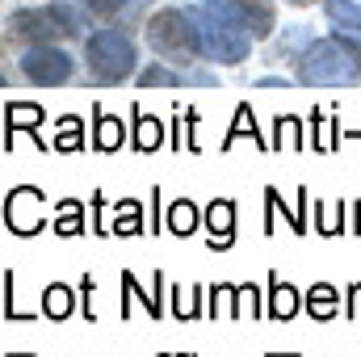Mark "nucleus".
I'll use <instances>...</instances> for the list:
<instances>
[{
  "label": "nucleus",
  "mask_w": 361,
  "mask_h": 357,
  "mask_svg": "<svg viewBox=\"0 0 361 357\" xmlns=\"http://www.w3.org/2000/svg\"><path fill=\"white\" fill-rule=\"evenodd\" d=\"M361 76V47L349 34L324 38L315 47H307L302 63H298V80L302 85H353Z\"/></svg>",
  "instance_id": "nucleus-1"
},
{
  "label": "nucleus",
  "mask_w": 361,
  "mask_h": 357,
  "mask_svg": "<svg viewBox=\"0 0 361 357\" xmlns=\"http://www.w3.org/2000/svg\"><path fill=\"white\" fill-rule=\"evenodd\" d=\"M85 59H89V76L97 85H122L126 76H135V42L122 30H97L85 42Z\"/></svg>",
  "instance_id": "nucleus-2"
},
{
  "label": "nucleus",
  "mask_w": 361,
  "mask_h": 357,
  "mask_svg": "<svg viewBox=\"0 0 361 357\" xmlns=\"http://www.w3.org/2000/svg\"><path fill=\"white\" fill-rule=\"evenodd\" d=\"M147 42H152V51H160L164 59H189V55H202V42H197V17L185 13V8H160V13L147 21Z\"/></svg>",
  "instance_id": "nucleus-3"
},
{
  "label": "nucleus",
  "mask_w": 361,
  "mask_h": 357,
  "mask_svg": "<svg viewBox=\"0 0 361 357\" xmlns=\"http://www.w3.org/2000/svg\"><path fill=\"white\" fill-rule=\"evenodd\" d=\"M8 30L17 38L30 42H55V38H72L80 34V13L68 4H47V8H21L8 17Z\"/></svg>",
  "instance_id": "nucleus-4"
},
{
  "label": "nucleus",
  "mask_w": 361,
  "mask_h": 357,
  "mask_svg": "<svg viewBox=\"0 0 361 357\" xmlns=\"http://www.w3.org/2000/svg\"><path fill=\"white\" fill-rule=\"evenodd\" d=\"M193 17H197L202 59H210V63H240V59H248L252 38H248L244 30H235V25H227V21H219V17H210L206 8H197Z\"/></svg>",
  "instance_id": "nucleus-5"
},
{
  "label": "nucleus",
  "mask_w": 361,
  "mask_h": 357,
  "mask_svg": "<svg viewBox=\"0 0 361 357\" xmlns=\"http://www.w3.org/2000/svg\"><path fill=\"white\" fill-rule=\"evenodd\" d=\"M202 8H206L210 17H219V21L244 30L248 38H269V30H273L269 4H257V0H206Z\"/></svg>",
  "instance_id": "nucleus-6"
},
{
  "label": "nucleus",
  "mask_w": 361,
  "mask_h": 357,
  "mask_svg": "<svg viewBox=\"0 0 361 357\" xmlns=\"http://www.w3.org/2000/svg\"><path fill=\"white\" fill-rule=\"evenodd\" d=\"M21 72H25V80H30V85L51 89V85H68V80H72V72H76V63H72V55H68V51H59V47H51V42H42V47H34V51L21 59Z\"/></svg>",
  "instance_id": "nucleus-7"
},
{
  "label": "nucleus",
  "mask_w": 361,
  "mask_h": 357,
  "mask_svg": "<svg viewBox=\"0 0 361 357\" xmlns=\"http://www.w3.org/2000/svg\"><path fill=\"white\" fill-rule=\"evenodd\" d=\"M206 227L214 231V236H210V248H214V253L231 248V240H235V202L214 198V202L206 206Z\"/></svg>",
  "instance_id": "nucleus-8"
},
{
  "label": "nucleus",
  "mask_w": 361,
  "mask_h": 357,
  "mask_svg": "<svg viewBox=\"0 0 361 357\" xmlns=\"http://www.w3.org/2000/svg\"><path fill=\"white\" fill-rule=\"evenodd\" d=\"M126 143V126L118 118H109L105 109H92V147L97 152H118Z\"/></svg>",
  "instance_id": "nucleus-9"
},
{
  "label": "nucleus",
  "mask_w": 361,
  "mask_h": 357,
  "mask_svg": "<svg viewBox=\"0 0 361 357\" xmlns=\"http://www.w3.org/2000/svg\"><path fill=\"white\" fill-rule=\"evenodd\" d=\"M240 139H252L257 147H265V139H261V131H257V118H252V105H248V101L235 105V118H231V131H227L223 147H235Z\"/></svg>",
  "instance_id": "nucleus-10"
},
{
  "label": "nucleus",
  "mask_w": 361,
  "mask_h": 357,
  "mask_svg": "<svg viewBox=\"0 0 361 357\" xmlns=\"http://www.w3.org/2000/svg\"><path fill=\"white\" fill-rule=\"evenodd\" d=\"M307 315H311L315 324H328V320L336 315V290H332L328 282H315V286L307 290Z\"/></svg>",
  "instance_id": "nucleus-11"
},
{
  "label": "nucleus",
  "mask_w": 361,
  "mask_h": 357,
  "mask_svg": "<svg viewBox=\"0 0 361 357\" xmlns=\"http://www.w3.org/2000/svg\"><path fill=\"white\" fill-rule=\"evenodd\" d=\"M328 21H332V30H341V34H361V4L353 0H328Z\"/></svg>",
  "instance_id": "nucleus-12"
},
{
  "label": "nucleus",
  "mask_w": 361,
  "mask_h": 357,
  "mask_svg": "<svg viewBox=\"0 0 361 357\" xmlns=\"http://www.w3.org/2000/svg\"><path fill=\"white\" fill-rule=\"evenodd\" d=\"M80 231H85V206L63 198L55 206V236H80Z\"/></svg>",
  "instance_id": "nucleus-13"
},
{
  "label": "nucleus",
  "mask_w": 361,
  "mask_h": 357,
  "mask_svg": "<svg viewBox=\"0 0 361 357\" xmlns=\"http://www.w3.org/2000/svg\"><path fill=\"white\" fill-rule=\"evenodd\" d=\"M143 231V206L135 198H122L114 210V236H139Z\"/></svg>",
  "instance_id": "nucleus-14"
},
{
  "label": "nucleus",
  "mask_w": 361,
  "mask_h": 357,
  "mask_svg": "<svg viewBox=\"0 0 361 357\" xmlns=\"http://www.w3.org/2000/svg\"><path fill=\"white\" fill-rule=\"evenodd\" d=\"M160 143H164L160 122H156V118H147L143 109H135V152H156Z\"/></svg>",
  "instance_id": "nucleus-15"
},
{
  "label": "nucleus",
  "mask_w": 361,
  "mask_h": 357,
  "mask_svg": "<svg viewBox=\"0 0 361 357\" xmlns=\"http://www.w3.org/2000/svg\"><path fill=\"white\" fill-rule=\"evenodd\" d=\"M42 315H51V320H68V315H72V290H68L63 282H51V286H47V294H42Z\"/></svg>",
  "instance_id": "nucleus-16"
},
{
  "label": "nucleus",
  "mask_w": 361,
  "mask_h": 357,
  "mask_svg": "<svg viewBox=\"0 0 361 357\" xmlns=\"http://www.w3.org/2000/svg\"><path fill=\"white\" fill-rule=\"evenodd\" d=\"M169 231H173V236H180V240L197 231V206H193L189 198L173 202V210H169Z\"/></svg>",
  "instance_id": "nucleus-17"
},
{
  "label": "nucleus",
  "mask_w": 361,
  "mask_h": 357,
  "mask_svg": "<svg viewBox=\"0 0 361 357\" xmlns=\"http://www.w3.org/2000/svg\"><path fill=\"white\" fill-rule=\"evenodd\" d=\"M269 315L273 320H290L294 311H298V294H294V286H281L277 277H269Z\"/></svg>",
  "instance_id": "nucleus-18"
},
{
  "label": "nucleus",
  "mask_w": 361,
  "mask_h": 357,
  "mask_svg": "<svg viewBox=\"0 0 361 357\" xmlns=\"http://www.w3.org/2000/svg\"><path fill=\"white\" fill-rule=\"evenodd\" d=\"M76 147H85V122L76 114H63L59 135H55V152H76Z\"/></svg>",
  "instance_id": "nucleus-19"
},
{
  "label": "nucleus",
  "mask_w": 361,
  "mask_h": 357,
  "mask_svg": "<svg viewBox=\"0 0 361 357\" xmlns=\"http://www.w3.org/2000/svg\"><path fill=\"white\" fill-rule=\"evenodd\" d=\"M42 122V105H8V131H38Z\"/></svg>",
  "instance_id": "nucleus-20"
},
{
  "label": "nucleus",
  "mask_w": 361,
  "mask_h": 357,
  "mask_svg": "<svg viewBox=\"0 0 361 357\" xmlns=\"http://www.w3.org/2000/svg\"><path fill=\"white\" fill-rule=\"evenodd\" d=\"M139 85H143V89H177L180 76L169 72V68H143V72H139Z\"/></svg>",
  "instance_id": "nucleus-21"
},
{
  "label": "nucleus",
  "mask_w": 361,
  "mask_h": 357,
  "mask_svg": "<svg viewBox=\"0 0 361 357\" xmlns=\"http://www.w3.org/2000/svg\"><path fill=\"white\" fill-rule=\"evenodd\" d=\"M265 202H269V219H265V231H273V214L281 210V193H277V189H265ZM286 214H290V210H286ZM290 227H294V231H307L298 214H290Z\"/></svg>",
  "instance_id": "nucleus-22"
},
{
  "label": "nucleus",
  "mask_w": 361,
  "mask_h": 357,
  "mask_svg": "<svg viewBox=\"0 0 361 357\" xmlns=\"http://www.w3.org/2000/svg\"><path fill=\"white\" fill-rule=\"evenodd\" d=\"M122 290H126V298H139V303L147 307V315H152V320L160 315V307H156V298H147V294H143V290L135 286V277H130V273H122Z\"/></svg>",
  "instance_id": "nucleus-23"
},
{
  "label": "nucleus",
  "mask_w": 361,
  "mask_h": 357,
  "mask_svg": "<svg viewBox=\"0 0 361 357\" xmlns=\"http://www.w3.org/2000/svg\"><path fill=\"white\" fill-rule=\"evenodd\" d=\"M261 294H257V286H240V303H235V315H248L252 311V320L261 315V303H257Z\"/></svg>",
  "instance_id": "nucleus-24"
},
{
  "label": "nucleus",
  "mask_w": 361,
  "mask_h": 357,
  "mask_svg": "<svg viewBox=\"0 0 361 357\" xmlns=\"http://www.w3.org/2000/svg\"><path fill=\"white\" fill-rule=\"evenodd\" d=\"M89 4L97 8V13H114V8H126L130 0H89Z\"/></svg>",
  "instance_id": "nucleus-25"
},
{
  "label": "nucleus",
  "mask_w": 361,
  "mask_h": 357,
  "mask_svg": "<svg viewBox=\"0 0 361 357\" xmlns=\"http://www.w3.org/2000/svg\"><path fill=\"white\" fill-rule=\"evenodd\" d=\"M8 357H34V353H8Z\"/></svg>",
  "instance_id": "nucleus-26"
},
{
  "label": "nucleus",
  "mask_w": 361,
  "mask_h": 357,
  "mask_svg": "<svg viewBox=\"0 0 361 357\" xmlns=\"http://www.w3.org/2000/svg\"><path fill=\"white\" fill-rule=\"evenodd\" d=\"M294 4H307V0H294Z\"/></svg>",
  "instance_id": "nucleus-27"
}]
</instances>
